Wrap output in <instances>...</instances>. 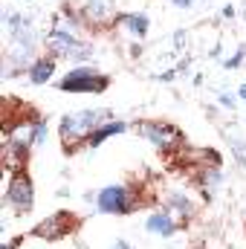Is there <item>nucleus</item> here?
<instances>
[{"mask_svg":"<svg viewBox=\"0 0 246 249\" xmlns=\"http://www.w3.org/2000/svg\"><path fill=\"white\" fill-rule=\"evenodd\" d=\"M226 139H229V151H232V160L246 168V139L244 136H238V133H226Z\"/></svg>","mask_w":246,"mask_h":249,"instance_id":"nucleus-16","label":"nucleus"},{"mask_svg":"<svg viewBox=\"0 0 246 249\" xmlns=\"http://www.w3.org/2000/svg\"><path fill=\"white\" fill-rule=\"evenodd\" d=\"M238 99H244V102H246V81L238 87Z\"/></svg>","mask_w":246,"mask_h":249,"instance_id":"nucleus-26","label":"nucleus"},{"mask_svg":"<svg viewBox=\"0 0 246 249\" xmlns=\"http://www.w3.org/2000/svg\"><path fill=\"white\" fill-rule=\"evenodd\" d=\"M244 61H246V47H238V50H235V55L223 61V67H226V70H238Z\"/></svg>","mask_w":246,"mask_h":249,"instance_id":"nucleus-18","label":"nucleus"},{"mask_svg":"<svg viewBox=\"0 0 246 249\" xmlns=\"http://www.w3.org/2000/svg\"><path fill=\"white\" fill-rule=\"evenodd\" d=\"M220 183H223V171H220V165H206V168H200V177H197V188H200L203 200H211V197L217 194Z\"/></svg>","mask_w":246,"mask_h":249,"instance_id":"nucleus-14","label":"nucleus"},{"mask_svg":"<svg viewBox=\"0 0 246 249\" xmlns=\"http://www.w3.org/2000/svg\"><path fill=\"white\" fill-rule=\"evenodd\" d=\"M235 15H238V9H235L232 3H226V6L220 9V18H226V20H229V18H235Z\"/></svg>","mask_w":246,"mask_h":249,"instance_id":"nucleus-21","label":"nucleus"},{"mask_svg":"<svg viewBox=\"0 0 246 249\" xmlns=\"http://www.w3.org/2000/svg\"><path fill=\"white\" fill-rule=\"evenodd\" d=\"M139 206L133 188L124 186V183H110V186L99 188V197H96V209L102 214H133Z\"/></svg>","mask_w":246,"mask_h":249,"instance_id":"nucleus-3","label":"nucleus"},{"mask_svg":"<svg viewBox=\"0 0 246 249\" xmlns=\"http://www.w3.org/2000/svg\"><path fill=\"white\" fill-rule=\"evenodd\" d=\"M162 209H168V212L177 214V217H191V214H194V203H191V197H188L185 191H168Z\"/></svg>","mask_w":246,"mask_h":249,"instance_id":"nucleus-15","label":"nucleus"},{"mask_svg":"<svg viewBox=\"0 0 246 249\" xmlns=\"http://www.w3.org/2000/svg\"><path fill=\"white\" fill-rule=\"evenodd\" d=\"M55 55H38L32 67L26 70V78H29V84H47V81H53V75H55Z\"/></svg>","mask_w":246,"mask_h":249,"instance_id":"nucleus-13","label":"nucleus"},{"mask_svg":"<svg viewBox=\"0 0 246 249\" xmlns=\"http://www.w3.org/2000/svg\"><path fill=\"white\" fill-rule=\"evenodd\" d=\"M107 249H133V247H130L127 241H122V238H119V241H113V244H110Z\"/></svg>","mask_w":246,"mask_h":249,"instance_id":"nucleus-24","label":"nucleus"},{"mask_svg":"<svg viewBox=\"0 0 246 249\" xmlns=\"http://www.w3.org/2000/svg\"><path fill=\"white\" fill-rule=\"evenodd\" d=\"M171 3H174V9H191L197 0H171Z\"/></svg>","mask_w":246,"mask_h":249,"instance_id":"nucleus-22","label":"nucleus"},{"mask_svg":"<svg viewBox=\"0 0 246 249\" xmlns=\"http://www.w3.org/2000/svg\"><path fill=\"white\" fill-rule=\"evenodd\" d=\"M3 23H6V29H9L12 44H26V47H35V44H38L35 26H32V20H29L23 12L6 6V12H3Z\"/></svg>","mask_w":246,"mask_h":249,"instance_id":"nucleus-7","label":"nucleus"},{"mask_svg":"<svg viewBox=\"0 0 246 249\" xmlns=\"http://www.w3.org/2000/svg\"><path fill=\"white\" fill-rule=\"evenodd\" d=\"M32 130H35V148H41L44 142H47V136H50V124H47V119H35V124H32Z\"/></svg>","mask_w":246,"mask_h":249,"instance_id":"nucleus-17","label":"nucleus"},{"mask_svg":"<svg viewBox=\"0 0 246 249\" xmlns=\"http://www.w3.org/2000/svg\"><path fill=\"white\" fill-rule=\"evenodd\" d=\"M6 206L12 212H18V214L32 212V206H35V183H32L29 174H23V171L12 174V180L6 186Z\"/></svg>","mask_w":246,"mask_h":249,"instance_id":"nucleus-5","label":"nucleus"},{"mask_svg":"<svg viewBox=\"0 0 246 249\" xmlns=\"http://www.w3.org/2000/svg\"><path fill=\"white\" fill-rule=\"evenodd\" d=\"M145 232L154 235V238L168 241V238H174V235L180 232V220H177V214H171L168 209H157V212H151V214L145 217Z\"/></svg>","mask_w":246,"mask_h":249,"instance_id":"nucleus-9","label":"nucleus"},{"mask_svg":"<svg viewBox=\"0 0 246 249\" xmlns=\"http://www.w3.org/2000/svg\"><path fill=\"white\" fill-rule=\"evenodd\" d=\"M127 130H130V124L124 122V119H107L105 124H99V127H96V133L87 139V148H90V151H96V148H102L110 136H119V133H127Z\"/></svg>","mask_w":246,"mask_h":249,"instance_id":"nucleus-12","label":"nucleus"},{"mask_svg":"<svg viewBox=\"0 0 246 249\" xmlns=\"http://www.w3.org/2000/svg\"><path fill=\"white\" fill-rule=\"evenodd\" d=\"M185 41H188L185 29H177V32H174V47H177V50H183V47H185Z\"/></svg>","mask_w":246,"mask_h":249,"instance_id":"nucleus-20","label":"nucleus"},{"mask_svg":"<svg viewBox=\"0 0 246 249\" xmlns=\"http://www.w3.org/2000/svg\"><path fill=\"white\" fill-rule=\"evenodd\" d=\"M116 26L122 29L124 35H130L133 41H145L151 32V18L145 12H119Z\"/></svg>","mask_w":246,"mask_h":249,"instance_id":"nucleus-11","label":"nucleus"},{"mask_svg":"<svg viewBox=\"0 0 246 249\" xmlns=\"http://www.w3.org/2000/svg\"><path fill=\"white\" fill-rule=\"evenodd\" d=\"M81 18L93 26H107V23H116L119 12L110 0H87L84 9H81Z\"/></svg>","mask_w":246,"mask_h":249,"instance_id":"nucleus-10","label":"nucleus"},{"mask_svg":"<svg viewBox=\"0 0 246 249\" xmlns=\"http://www.w3.org/2000/svg\"><path fill=\"white\" fill-rule=\"evenodd\" d=\"M107 119H113V110L107 107H87V110H75V113H67L61 116L58 124V133H61V142L70 145H78V142H87L99 124H105Z\"/></svg>","mask_w":246,"mask_h":249,"instance_id":"nucleus-1","label":"nucleus"},{"mask_svg":"<svg viewBox=\"0 0 246 249\" xmlns=\"http://www.w3.org/2000/svg\"><path fill=\"white\" fill-rule=\"evenodd\" d=\"M47 53L55 58H70V61L87 64L93 61V47L84 44L81 38H70V35H47Z\"/></svg>","mask_w":246,"mask_h":249,"instance_id":"nucleus-6","label":"nucleus"},{"mask_svg":"<svg viewBox=\"0 0 246 249\" xmlns=\"http://www.w3.org/2000/svg\"><path fill=\"white\" fill-rule=\"evenodd\" d=\"M72 217H75L72 212H55L53 217H47L38 226H32V235L41 238V241H61V238H67L72 232V223H75Z\"/></svg>","mask_w":246,"mask_h":249,"instance_id":"nucleus-8","label":"nucleus"},{"mask_svg":"<svg viewBox=\"0 0 246 249\" xmlns=\"http://www.w3.org/2000/svg\"><path fill=\"white\" fill-rule=\"evenodd\" d=\"M20 241H23V238H15V241H6V244H3V249H18V244H20Z\"/></svg>","mask_w":246,"mask_h":249,"instance_id":"nucleus-25","label":"nucleus"},{"mask_svg":"<svg viewBox=\"0 0 246 249\" xmlns=\"http://www.w3.org/2000/svg\"><path fill=\"white\" fill-rule=\"evenodd\" d=\"M55 87L64 93H105L110 87V78L99 72L93 64H75L72 70H67V75Z\"/></svg>","mask_w":246,"mask_h":249,"instance_id":"nucleus-2","label":"nucleus"},{"mask_svg":"<svg viewBox=\"0 0 246 249\" xmlns=\"http://www.w3.org/2000/svg\"><path fill=\"white\" fill-rule=\"evenodd\" d=\"M177 72H180V70H165V72H159V81H174Z\"/></svg>","mask_w":246,"mask_h":249,"instance_id":"nucleus-23","label":"nucleus"},{"mask_svg":"<svg viewBox=\"0 0 246 249\" xmlns=\"http://www.w3.org/2000/svg\"><path fill=\"white\" fill-rule=\"evenodd\" d=\"M217 102H220V107H223V110H232V113L238 110V102H235V96H232V93H220V96H217Z\"/></svg>","mask_w":246,"mask_h":249,"instance_id":"nucleus-19","label":"nucleus"},{"mask_svg":"<svg viewBox=\"0 0 246 249\" xmlns=\"http://www.w3.org/2000/svg\"><path fill=\"white\" fill-rule=\"evenodd\" d=\"M139 136L148 139L157 151H180L185 145V133L171 122H139L136 124Z\"/></svg>","mask_w":246,"mask_h":249,"instance_id":"nucleus-4","label":"nucleus"},{"mask_svg":"<svg viewBox=\"0 0 246 249\" xmlns=\"http://www.w3.org/2000/svg\"><path fill=\"white\" fill-rule=\"evenodd\" d=\"M26 3H29V0H26Z\"/></svg>","mask_w":246,"mask_h":249,"instance_id":"nucleus-27","label":"nucleus"}]
</instances>
